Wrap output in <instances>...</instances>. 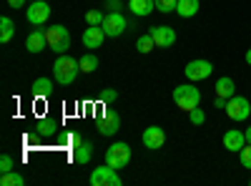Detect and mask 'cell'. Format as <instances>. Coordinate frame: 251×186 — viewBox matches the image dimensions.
<instances>
[{
  "mask_svg": "<svg viewBox=\"0 0 251 186\" xmlns=\"http://www.w3.org/2000/svg\"><path fill=\"white\" fill-rule=\"evenodd\" d=\"M8 171H15V161H13V156L3 154L0 156V174H8Z\"/></svg>",
  "mask_w": 251,
  "mask_h": 186,
  "instance_id": "484cf974",
  "label": "cell"
},
{
  "mask_svg": "<svg viewBox=\"0 0 251 186\" xmlns=\"http://www.w3.org/2000/svg\"><path fill=\"white\" fill-rule=\"evenodd\" d=\"M199 8H201L199 0H178V3H176V13L181 18H194L199 13Z\"/></svg>",
  "mask_w": 251,
  "mask_h": 186,
  "instance_id": "ac0fdd59",
  "label": "cell"
},
{
  "mask_svg": "<svg viewBox=\"0 0 251 186\" xmlns=\"http://www.w3.org/2000/svg\"><path fill=\"white\" fill-rule=\"evenodd\" d=\"M136 48H138V53H151L156 48V40L151 38V33H146V35H141L136 40Z\"/></svg>",
  "mask_w": 251,
  "mask_h": 186,
  "instance_id": "603a6c76",
  "label": "cell"
},
{
  "mask_svg": "<svg viewBox=\"0 0 251 186\" xmlns=\"http://www.w3.org/2000/svg\"><path fill=\"white\" fill-rule=\"evenodd\" d=\"M30 3H33V0H30Z\"/></svg>",
  "mask_w": 251,
  "mask_h": 186,
  "instance_id": "d590c367",
  "label": "cell"
},
{
  "mask_svg": "<svg viewBox=\"0 0 251 186\" xmlns=\"http://www.w3.org/2000/svg\"><path fill=\"white\" fill-rule=\"evenodd\" d=\"M100 98L106 101V103H111V101H116V98H118V93H116L113 88H108V91H103V93H100Z\"/></svg>",
  "mask_w": 251,
  "mask_h": 186,
  "instance_id": "f546056e",
  "label": "cell"
},
{
  "mask_svg": "<svg viewBox=\"0 0 251 186\" xmlns=\"http://www.w3.org/2000/svg\"><path fill=\"white\" fill-rule=\"evenodd\" d=\"M0 184H3V186H23V184H25V179L20 176L18 171H8V174H3Z\"/></svg>",
  "mask_w": 251,
  "mask_h": 186,
  "instance_id": "cb8c5ba5",
  "label": "cell"
},
{
  "mask_svg": "<svg viewBox=\"0 0 251 186\" xmlns=\"http://www.w3.org/2000/svg\"><path fill=\"white\" fill-rule=\"evenodd\" d=\"M33 93H35L38 98H48V96L53 93V80H50V78H35Z\"/></svg>",
  "mask_w": 251,
  "mask_h": 186,
  "instance_id": "d6986e66",
  "label": "cell"
},
{
  "mask_svg": "<svg viewBox=\"0 0 251 186\" xmlns=\"http://www.w3.org/2000/svg\"><path fill=\"white\" fill-rule=\"evenodd\" d=\"M149 33L156 40V48H171L176 43V30L171 26H153Z\"/></svg>",
  "mask_w": 251,
  "mask_h": 186,
  "instance_id": "30bf717a",
  "label": "cell"
},
{
  "mask_svg": "<svg viewBox=\"0 0 251 186\" xmlns=\"http://www.w3.org/2000/svg\"><path fill=\"white\" fill-rule=\"evenodd\" d=\"M174 101L181 111H194L199 103H201V91L194 86V83H183V86H176L174 88Z\"/></svg>",
  "mask_w": 251,
  "mask_h": 186,
  "instance_id": "7a4b0ae2",
  "label": "cell"
},
{
  "mask_svg": "<svg viewBox=\"0 0 251 186\" xmlns=\"http://www.w3.org/2000/svg\"><path fill=\"white\" fill-rule=\"evenodd\" d=\"M188 118H191V123H194V126H201V123H206V113L196 106L194 111H188Z\"/></svg>",
  "mask_w": 251,
  "mask_h": 186,
  "instance_id": "83f0119b",
  "label": "cell"
},
{
  "mask_svg": "<svg viewBox=\"0 0 251 186\" xmlns=\"http://www.w3.org/2000/svg\"><path fill=\"white\" fill-rule=\"evenodd\" d=\"M128 161H131V146L126 141H116L106 149V163L108 166L123 169V166H128Z\"/></svg>",
  "mask_w": 251,
  "mask_h": 186,
  "instance_id": "3957f363",
  "label": "cell"
},
{
  "mask_svg": "<svg viewBox=\"0 0 251 186\" xmlns=\"http://www.w3.org/2000/svg\"><path fill=\"white\" fill-rule=\"evenodd\" d=\"M211 73H214L211 60H203V58H199V60H188L186 68H183V76H186L188 80H191V83H196V80H206V78H211Z\"/></svg>",
  "mask_w": 251,
  "mask_h": 186,
  "instance_id": "8992f818",
  "label": "cell"
},
{
  "mask_svg": "<svg viewBox=\"0 0 251 186\" xmlns=\"http://www.w3.org/2000/svg\"><path fill=\"white\" fill-rule=\"evenodd\" d=\"M226 116L231 118V121H246L249 116H251V103H249V98H244V96H231L226 101Z\"/></svg>",
  "mask_w": 251,
  "mask_h": 186,
  "instance_id": "52a82bcc",
  "label": "cell"
},
{
  "mask_svg": "<svg viewBox=\"0 0 251 186\" xmlns=\"http://www.w3.org/2000/svg\"><path fill=\"white\" fill-rule=\"evenodd\" d=\"M91 184L93 186H121V176H118V169H113V166H98V169H93V174H91Z\"/></svg>",
  "mask_w": 251,
  "mask_h": 186,
  "instance_id": "ba28073f",
  "label": "cell"
},
{
  "mask_svg": "<svg viewBox=\"0 0 251 186\" xmlns=\"http://www.w3.org/2000/svg\"><path fill=\"white\" fill-rule=\"evenodd\" d=\"M214 106H216V108H226V98L216 96V98H214Z\"/></svg>",
  "mask_w": 251,
  "mask_h": 186,
  "instance_id": "4dcf8cb0",
  "label": "cell"
},
{
  "mask_svg": "<svg viewBox=\"0 0 251 186\" xmlns=\"http://www.w3.org/2000/svg\"><path fill=\"white\" fill-rule=\"evenodd\" d=\"M246 146V133L244 131H239V129H228L226 133H224V149L226 151H241Z\"/></svg>",
  "mask_w": 251,
  "mask_h": 186,
  "instance_id": "4fadbf2b",
  "label": "cell"
},
{
  "mask_svg": "<svg viewBox=\"0 0 251 186\" xmlns=\"http://www.w3.org/2000/svg\"><path fill=\"white\" fill-rule=\"evenodd\" d=\"M46 38H48V48L58 55H63L68 48H71V33L68 28H63V26H50L46 30Z\"/></svg>",
  "mask_w": 251,
  "mask_h": 186,
  "instance_id": "277c9868",
  "label": "cell"
},
{
  "mask_svg": "<svg viewBox=\"0 0 251 186\" xmlns=\"http://www.w3.org/2000/svg\"><path fill=\"white\" fill-rule=\"evenodd\" d=\"M103 38H106V33H103L100 26H88L86 30H83V46L86 48H100Z\"/></svg>",
  "mask_w": 251,
  "mask_h": 186,
  "instance_id": "5bb4252c",
  "label": "cell"
},
{
  "mask_svg": "<svg viewBox=\"0 0 251 186\" xmlns=\"http://www.w3.org/2000/svg\"><path fill=\"white\" fill-rule=\"evenodd\" d=\"M100 28H103V33H106L108 38H118V35L126 33V28H128V20L123 18L121 10H111V13H106V18H103Z\"/></svg>",
  "mask_w": 251,
  "mask_h": 186,
  "instance_id": "5b68a950",
  "label": "cell"
},
{
  "mask_svg": "<svg viewBox=\"0 0 251 186\" xmlns=\"http://www.w3.org/2000/svg\"><path fill=\"white\" fill-rule=\"evenodd\" d=\"M246 63H249V66H251V48H249V51H246Z\"/></svg>",
  "mask_w": 251,
  "mask_h": 186,
  "instance_id": "e575fe53",
  "label": "cell"
},
{
  "mask_svg": "<svg viewBox=\"0 0 251 186\" xmlns=\"http://www.w3.org/2000/svg\"><path fill=\"white\" fill-rule=\"evenodd\" d=\"M216 96H221V98H231V96H236V83L228 76H221L219 80H216Z\"/></svg>",
  "mask_w": 251,
  "mask_h": 186,
  "instance_id": "e0dca14e",
  "label": "cell"
},
{
  "mask_svg": "<svg viewBox=\"0 0 251 186\" xmlns=\"http://www.w3.org/2000/svg\"><path fill=\"white\" fill-rule=\"evenodd\" d=\"M25 48L28 53H40V51H46L48 48V38H46V30H33L25 40Z\"/></svg>",
  "mask_w": 251,
  "mask_h": 186,
  "instance_id": "9a60e30c",
  "label": "cell"
},
{
  "mask_svg": "<svg viewBox=\"0 0 251 186\" xmlns=\"http://www.w3.org/2000/svg\"><path fill=\"white\" fill-rule=\"evenodd\" d=\"M176 3H178V0H156V10L171 13V10H176Z\"/></svg>",
  "mask_w": 251,
  "mask_h": 186,
  "instance_id": "f1b7e54d",
  "label": "cell"
},
{
  "mask_svg": "<svg viewBox=\"0 0 251 186\" xmlns=\"http://www.w3.org/2000/svg\"><path fill=\"white\" fill-rule=\"evenodd\" d=\"M78 73H80V66L75 63V58H71V55H66V53L55 58V63H53L55 83H60V86H71Z\"/></svg>",
  "mask_w": 251,
  "mask_h": 186,
  "instance_id": "6da1fadb",
  "label": "cell"
},
{
  "mask_svg": "<svg viewBox=\"0 0 251 186\" xmlns=\"http://www.w3.org/2000/svg\"><path fill=\"white\" fill-rule=\"evenodd\" d=\"M106 8H111V10H121V0H108Z\"/></svg>",
  "mask_w": 251,
  "mask_h": 186,
  "instance_id": "1f68e13d",
  "label": "cell"
},
{
  "mask_svg": "<svg viewBox=\"0 0 251 186\" xmlns=\"http://www.w3.org/2000/svg\"><path fill=\"white\" fill-rule=\"evenodd\" d=\"M8 5H10V8H23L25 0H8Z\"/></svg>",
  "mask_w": 251,
  "mask_h": 186,
  "instance_id": "d6a6232c",
  "label": "cell"
},
{
  "mask_svg": "<svg viewBox=\"0 0 251 186\" xmlns=\"http://www.w3.org/2000/svg\"><path fill=\"white\" fill-rule=\"evenodd\" d=\"M143 146L146 149H151V151H156V149H161L163 143H166V131L161 129V126H149L143 131Z\"/></svg>",
  "mask_w": 251,
  "mask_h": 186,
  "instance_id": "7c38bea8",
  "label": "cell"
},
{
  "mask_svg": "<svg viewBox=\"0 0 251 186\" xmlns=\"http://www.w3.org/2000/svg\"><path fill=\"white\" fill-rule=\"evenodd\" d=\"M91 156H93V146H91L88 141H83L80 146H75V154H73L75 163H88V161H91Z\"/></svg>",
  "mask_w": 251,
  "mask_h": 186,
  "instance_id": "44dd1931",
  "label": "cell"
},
{
  "mask_svg": "<svg viewBox=\"0 0 251 186\" xmlns=\"http://www.w3.org/2000/svg\"><path fill=\"white\" fill-rule=\"evenodd\" d=\"M98 131L100 136H116L121 131V116L116 111H108L98 118Z\"/></svg>",
  "mask_w": 251,
  "mask_h": 186,
  "instance_id": "8fae6325",
  "label": "cell"
},
{
  "mask_svg": "<svg viewBox=\"0 0 251 186\" xmlns=\"http://www.w3.org/2000/svg\"><path fill=\"white\" fill-rule=\"evenodd\" d=\"M25 18H28L30 26H43L50 18V5L46 3V0H33V3L25 8Z\"/></svg>",
  "mask_w": 251,
  "mask_h": 186,
  "instance_id": "9c48e42d",
  "label": "cell"
},
{
  "mask_svg": "<svg viewBox=\"0 0 251 186\" xmlns=\"http://www.w3.org/2000/svg\"><path fill=\"white\" fill-rule=\"evenodd\" d=\"M244 133H246V143H251V126H249V129H246Z\"/></svg>",
  "mask_w": 251,
  "mask_h": 186,
  "instance_id": "836d02e7",
  "label": "cell"
},
{
  "mask_svg": "<svg viewBox=\"0 0 251 186\" xmlns=\"http://www.w3.org/2000/svg\"><path fill=\"white\" fill-rule=\"evenodd\" d=\"M103 18H106V13H100V10H88V13H86V23H88V26H100Z\"/></svg>",
  "mask_w": 251,
  "mask_h": 186,
  "instance_id": "d4e9b609",
  "label": "cell"
},
{
  "mask_svg": "<svg viewBox=\"0 0 251 186\" xmlns=\"http://www.w3.org/2000/svg\"><path fill=\"white\" fill-rule=\"evenodd\" d=\"M78 66H80V73H93L98 68V58L93 53H86V55H80Z\"/></svg>",
  "mask_w": 251,
  "mask_h": 186,
  "instance_id": "7402d4cb",
  "label": "cell"
},
{
  "mask_svg": "<svg viewBox=\"0 0 251 186\" xmlns=\"http://www.w3.org/2000/svg\"><path fill=\"white\" fill-rule=\"evenodd\" d=\"M131 13L138 15V18H146V15H151L156 10V0H131L128 3Z\"/></svg>",
  "mask_w": 251,
  "mask_h": 186,
  "instance_id": "2e32d148",
  "label": "cell"
},
{
  "mask_svg": "<svg viewBox=\"0 0 251 186\" xmlns=\"http://www.w3.org/2000/svg\"><path fill=\"white\" fill-rule=\"evenodd\" d=\"M13 33H15V23L8 15H3V18H0V43H10Z\"/></svg>",
  "mask_w": 251,
  "mask_h": 186,
  "instance_id": "ffe728a7",
  "label": "cell"
},
{
  "mask_svg": "<svg viewBox=\"0 0 251 186\" xmlns=\"http://www.w3.org/2000/svg\"><path fill=\"white\" fill-rule=\"evenodd\" d=\"M239 161L244 169H251V143H246V146L239 151Z\"/></svg>",
  "mask_w": 251,
  "mask_h": 186,
  "instance_id": "4316f807",
  "label": "cell"
}]
</instances>
